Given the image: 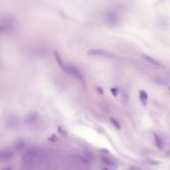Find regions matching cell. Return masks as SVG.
Segmentation results:
<instances>
[{"label": "cell", "instance_id": "1", "mask_svg": "<svg viewBox=\"0 0 170 170\" xmlns=\"http://www.w3.org/2000/svg\"><path fill=\"white\" fill-rule=\"evenodd\" d=\"M65 70H66L68 73H71L72 75L75 76V78L79 79L80 82L84 83V81H85V80H84V77L82 76L81 72H80V71L77 69V68H75L74 66H71V65H69V66H68L67 68H65Z\"/></svg>", "mask_w": 170, "mask_h": 170}, {"label": "cell", "instance_id": "2", "mask_svg": "<svg viewBox=\"0 0 170 170\" xmlns=\"http://www.w3.org/2000/svg\"><path fill=\"white\" fill-rule=\"evenodd\" d=\"M13 153L8 149H0V162H6L12 159Z\"/></svg>", "mask_w": 170, "mask_h": 170}, {"label": "cell", "instance_id": "3", "mask_svg": "<svg viewBox=\"0 0 170 170\" xmlns=\"http://www.w3.org/2000/svg\"><path fill=\"white\" fill-rule=\"evenodd\" d=\"M142 57L145 59L146 61L148 62V63H150L151 65H153V66H157V67H162L163 65L160 63L159 61H157L156 59H154L153 57H151V56H148V55H142Z\"/></svg>", "mask_w": 170, "mask_h": 170}, {"label": "cell", "instance_id": "4", "mask_svg": "<svg viewBox=\"0 0 170 170\" xmlns=\"http://www.w3.org/2000/svg\"><path fill=\"white\" fill-rule=\"evenodd\" d=\"M37 119V114L36 113H29V114L25 117V123H33L36 121Z\"/></svg>", "mask_w": 170, "mask_h": 170}, {"label": "cell", "instance_id": "5", "mask_svg": "<svg viewBox=\"0 0 170 170\" xmlns=\"http://www.w3.org/2000/svg\"><path fill=\"white\" fill-rule=\"evenodd\" d=\"M154 140H155V144H156L157 147L159 149H162L163 148V140L161 139V137L156 133L154 134Z\"/></svg>", "mask_w": 170, "mask_h": 170}, {"label": "cell", "instance_id": "6", "mask_svg": "<svg viewBox=\"0 0 170 170\" xmlns=\"http://www.w3.org/2000/svg\"><path fill=\"white\" fill-rule=\"evenodd\" d=\"M139 98H140V100H141V102L144 104V105H146V103H147V99H148V95L144 90L139 91Z\"/></svg>", "mask_w": 170, "mask_h": 170}, {"label": "cell", "instance_id": "7", "mask_svg": "<svg viewBox=\"0 0 170 170\" xmlns=\"http://www.w3.org/2000/svg\"><path fill=\"white\" fill-rule=\"evenodd\" d=\"M15 148L17 149V150L21 151L22 149H24V148H25V142H24V141H22V140H19V141L16 143Z\"/></svg>", "mask_w": 170, "mask_h": 170}, {"label": "cell", "instance_id": "8", "mask_svg": "<svg viewBox=\"0 0 170 170\" xmlns=\"http://www.w3.org/2000/svg\"><path fill=\"white\" fill-rule=\"evenodd\" d=\"M110 120H111V123L114 125L115 128H117V129H120V128H121V125H120V123H119L118 120H116L115 118H111Z\"/></svg>", "mask_w": 170, "mask_h": 170}, {"label": "cell", "instance_id": "9", "mask_svg": "<svg viewBox=\"0 0 170 170\" xmlns=\"http://www.w3.org/2000/svg\"><path fill=\"white\" fill-rule=\"evenodd\" d=\"M110 91H111V93L114 95V96H116L117 93H118V89L117 88H111V89H110Z\"/></svg>", "mask_w": 170, "mask_h": 170}, {"label": "cell", "instance_id": "10", "mask_svg": "<svg viewBox=\"0 0 170 170\" xmlns=\"http://www.w3.org/2000/svg\"><path fill=\"white\" fill-rule=\"evenodd\" d=\"M2 170H11L10 167H6V168H4V169H2Z\"/></svg>", "mask_w": 170, "mask_h": 170}, {"label": "cell", "instance_id": "11", "mask_svg": "<svg viewBox=\"0 0 170 170\" xmlns=\"http://www.w3.org/2000/svg\"><path fill=\"white\" fill-rule=\"evenodd\" d=\"M169 91H170V88H169Z\"/></svg>", "mask_w": 170, "mask_h": 170}]
</instances>
